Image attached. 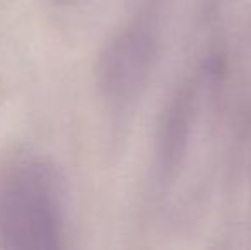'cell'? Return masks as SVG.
I'll return each instance as SVG.
<instances>
[{
    "mask_svg": "<svg viewBox=\"0 0 251 250\" xmlns=\"http://www.w3.org/2000/svg\"><path fill=\"white\" fill-rule=\"evenodd\" d=\"M65 238V187L40 156H23L0 170V249L53 250Z\"/></svg>",
    "mask_w": 251,
    "mask_h": 250,
    "instance_id": "obj_1",
    "label": "cell"
},
{
    "mask_svg": "<svg viewBox=\"0 0 251 250\" xmlns=\"http://www.w3.org/2000/svg\"><path fill=\"white\" fill-rule=\"evenodd\" d=\"M157 57V40L146 23L120 29L102 48L98 60V84L106 100L128 103L149 83Z\"/></svg>",
    "mask_w": 251,
    "mask_h": 250,
    "instance_id": "obj_2",
    "label": "cell"
},
{
    "mask_svg": "<svg viewBox=\"0 0 251 250\" xmlns=\"http://www.w3.org/2000/svg\"><path fill=\"white\" fill-rule=\"evenodd\" d=\"M199 81L192 79L175 94L162 118L159 134V170L162 177H175L179 170L197 120Z\"/></svg>",
    "mask_w": 251,
    "mask_h": 250,
    "instance_id": "obj_3",
    "label": "cell"
}]
</instances>
